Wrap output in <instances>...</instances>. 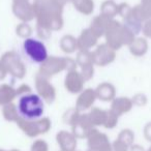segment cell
<instances>
[{
    "mask_svg": "<svg viewBox=\"0 0 151 151\" xmlns=\"http://www.w3.org/2000/svg\"><path fill=\"white\" fill-rule=\"evenodd\" d=\"M24 52L28 59L33 62H42L47 58V50L42 42L29 38L24 42Z\"/></svg>",
    "mask_w": 151,
    "mask_h": 151,
    "instance_id": "7a4b0ae2",
    "label": "cell"
},
{
    "mask_svg": "<svg viewBox=\"0 0 151 151\" xmlns=\"http://www.w3.org/2000/svg\"><path fill=\"white\" fill-rule=\"evenodd\" d=\"M18 112L25 119L36 120L44 114V103L35 94L25 95L19 101Z\"/></svg>",
    "mask_w": 151,
    "mask_h": 151,
    "instance_id": "6da1fadb",
    "label": "cell"
}]
</instances>
